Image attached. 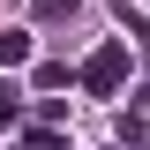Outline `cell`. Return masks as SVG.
I'll return each mask as SVG.
<instances>
[{
  "instance_id": "cell-8",
  "label": "cell",
  "mask_w": 150,
  "mask_h": 150,
  "mask_svg": "<svg viewBox=\"0 0 150 150\" xmlns=\"http://www.w3.org/2000/svg\"><path fill=\"white\" fill-rule=\"evenodd\" d=\"M23 150H60V135H53V128H30V135H23Z\"/></svg>"
},
{
  "instance_id": "cell-1",
  "label": "cell",
  "mask_w": 150,
  "mask_h": 150,
  "mask_svg": "<svg viewBox=\"0 0 150 150\" xmlns=\"http://www.w3.org/2000/svg\"><path fill=\"white\" fill-rule=\"evenodd\" d=\"M128 68H135V45H128V38H105V45H98V53L83 60V68H75V83H83L90 98H120Z\"/></svg>"
},
{
  "instance_id": "cell-4",
  "label": "cell",
  "mask_w": 150,
  "mask_h": 150,
  "mask_svg": "<svg viewBox=\"0 0 150 150\" xmlns=\"http://www.w3.org/2000/svg\"><path fill=\"white\" fill-rule=\"evenodd\" d=\"M120 30H128V45H150V23H143V15H135L128 0H120Z\"/></svg>"
},
{
  "instance_id": "cell-3",
  "label": "cell",
  "mask_w": 150,
  "mask_h": 150,
  "mask_svg": "<svg viewBox=\"0 0 150 150\" xmlns=\"http://www.w3.org/2000/svg\"><path fill=\"white\" fill-rule=\"evenodd\" d=\"M30 60V30H0V68H23Z\"/></svg>"
},
{
  "instance_id": "cell-5",
  "label": "cell",
  "mask_w": 150,
  "mask_h": 150,
  "mask_svg": "<svg viewBox=\"0 0 150 150\" xmlns=\"http://www.w3.org/2000/svg\"><path fill=\"white\" fill-rule=\"evenodd\" d=\"M15 120H23V105H15V83L0 75V128H15Z\"/></svg>"
},
{
  "instance_id": "cell-6",
  "label": "cell",
  "mask_w": 150,
  "mask_h": 150,
  "mask_svg": "<svg viewBox=\"0 0 150 150\" xmlns=\"http://www.w3.org/2000/svg\"><path fill=\"white\" fill-rule=\"evenodd\" d=\"M30 83H38V90H68V68H60V60H45V68H38Z\"/></svg>"
},
{
  "instance_id": "cell-2",
  "label": "cell",
  "mask_w": 150,
  "mask_h": 150,
  "mask_svg": "<svg viewBox=\"0 0 150 150\" xmlns=\"http://www.w3.org/2000/svg\"><path fill=\"white\" fill-rule=\"evenodd\" d=\"M112 135H120V150H150V112H120Z\"/></svg>"
},
{
  "instance_id": "cell-7",
  "label": "cell",
  "mask_w": 150,
  "mask_h": 150,
  "mask_svg": "<svg viewBox=\"0 0 150 150\" xmlns=\"http://www.w3.org/2000/svg\"><path fill=\"white\" fill-rule=\"evenodd\" d=\"M60 15H75V0H38V23H60Z\"/></svg>"
}]
</instances>
